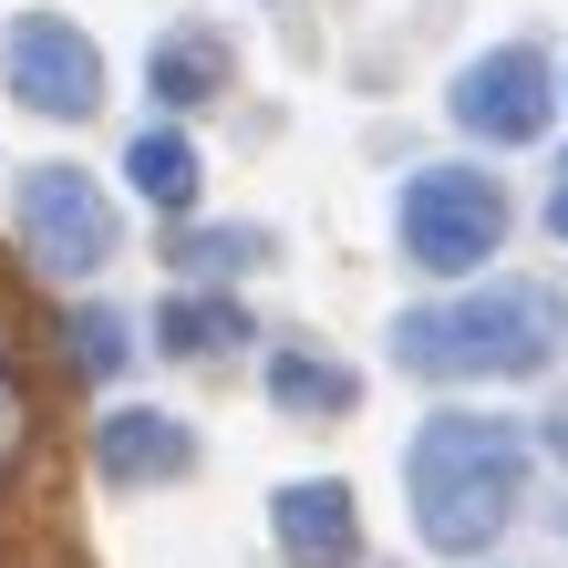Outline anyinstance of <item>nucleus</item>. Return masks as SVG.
Wrapping results in <instances>:
<instances>
[{"mask_svg":"<svg viewBox=\"0 0 568 568\" xmlns=\"http://www.w3.org/2000/svg\"><path fill=\"white\" fill-rule=\"evenodd\" d=\"M517 486H527V434L507 414H434V424H414L404 496H414L424 548L476 558L496 527L517 517Z\"/></svg>","mask_w":568,"mask_h":568,"instance_id":"nucleus-1","label":"nucleus"},{"mask_svg":"<svg viewBox=\"0 0 568 568\" xmlns=\"http://www.w3.org/2000/svg\"><path fill=\"white\" fill-rule=\"evenodd\" d=\"M558 342H568V311L538 280H486L476 300H434V311L393 321V352L424 383H476V373L507 383V373H538Z\"/></svg>","mask_w":568,"mask_h":568,"instance_id":"nucleus-2","label":"nucleus"},{"mask_svg":"<svg viewBox=\"0 0 568 568\" xmlns=\"http://www.w3.org/2000/svg\"><path fill=\"white\" fill-rule=\"evenodd\" d=\"M393 227H404V258H414V270L465 280V270H486V258H496V239H507V186L476 176V165H424V176H404Z\"/></svg>","mask_w":568,"mask_h":568,"instance_id":"nucleus-3","label":"nucleus"},{"mask_svg":"<svg viewBox=\"0 0 568 568\" xmlns=\"http://www.w3.org/2000/svg\"><path fill=\"white\" fill-rule=\"evenodd\" d=\"M21 248L42 258L52 280H93L114 258V196L83 176V165H31L21 176Z\"/></svg>","mask_w":568,"mask_h":568,"instance_id":"nucleus-4","label":"nucleus"},{"mask_svg":"<svg viewBox=\"0 0 568 568\" xmlns=\"http://www.w3.org/2000/svg\"><path fill=\"white\" fill-rule=\"evenodd\" d=\"M548 104H558V73H548V52H486V62H465L455 73V124L465 135H486V145H527V135H548Z\"/></svg>","mask_w":568,"mask_h":568,"instance_id":"nucleus-5","label":"nucleus"},{"mask_svg":"<svg viewBox=\"0 0 568 568\" xmlns=\"http://www.w3.org/2000/svg\"><path fill=\"white\" fill-rule=\"evenodd\" d=\"M0 62H11V93L31 114H93V104H104V52H93L73 21H52V11L11 21Z\"/></svg>","mask_w":568,"mask_h":568,"instance_id":"nucleus-6","label":"nucleus"},{"mask_svg":"<svg viewBox=\"0 0 568 568\" xmlns=\"http://www.w3.org/2000/svg\"><path fill=\"white\" fill-rule=\"evenodd\" d=\"M93 465H104V486H155V476H186V465H196V434L176 414L124 404V414L93 424Z\"/></svg>","mask_w":568,"mask_h":568,"instance_id":"nucleus-7","label":"nucleus"},{"mask_svg":"<svg viewBox=\"0 0 568 568\" xmlns=\"http://www.w3.org/2000/svg\"><path fill=\"white\" fill-rule=\"evenodd\" d=\"M270 527H280V548H290V568H352L362 558V517H352V486H280V507H270Z\"/></svg>","mask_w":568,"mask_h":568,"instance_id":"nucleus-8","label":"nucleus"},{"mask_svg":"<svg viewBox=\"0 0 568 568\" xmlns=\"http://www.w3.org/2000/svg\"><path fill=\"white\" fill-rule=\"evenodd\" d=\"M145 83H155V104H207V93H227V42L217 31H165L145 52Z\"/></svg>","mask_w":568,"mask_h":568,"instance_id":"nucleus-9","label":"nucleus"},{"mask_svg":"<svg viewBox=\"0 0 568 568\" xmlns=\"http://www.w3.org/2000/svg\"><path fill=\"white\" fill-rule=\"evenodd\" d=\"M124 176H135V196H145V207H165V217L196 207V145L176 135V124H145V135L124 145Z\"/></svg>","mask_w":568,"mask_h":568,"instance_id":"nucleus-10","label":"nucleus"},{"mask_svg":"<svg viewBox=\"0 0 568 568\" xmlns=\"http://www.w3.org/2000/svg\"><path fill=\"white\" fill-rule=\"evenodd\" d=\"M270 404L280 414H352L362 404V373L331 362V352H280L270 362Z\"/></svg>","mask_w":568,"mask_h":568,"instance_id":"nucleus-11","label":"nucleus"},{"mask_svg":"<svg viewBox=\"0 0 568 568\" xmlns=\"http://www.w3.org/2000/svg\"><path fill=\"white\" fill-rule=\"evenodd\" d=\"M165 352H227V342H248V321H239V300H165Z\"/></svg>","mask_w":568,"mask_h":568,"instance_id":"nucleus-12","label":"nucleus"},{"mask_svg":"<svg viewBox=\"0 0 568 568\" xmlns=\"http://www.w3.org/2000/svg\"><path fill=\"white\" fill-rule=\"evenodd\" d=\"M124 352H135V331H124L114 311H83V321H73V362H83L93 383H114V373H124Z\"/></svg>","mask_w":568,"mask_h":568,"instance_id":"nucleus-13","label":"nucleus"},{"mask_svg":"<svg viewBox=\"0 0 568 568\" xmlns=\"http://www.w3.org/2000/svg\"><path fill=\"white\" fill-rule=\"evenodd\" d=\"M258 248H270V239H258V227H196V239H186L176 258H186V270H248Z\"/></svg>","mask_w":568,"mask_h":568,"instance_id":"nucleus-14","label":"nucleus"},{"mask_svg":"<svg viewBox=\"0 0 568 568\" xmlns=\"http://www.w3.org/2000/svg\"><path fill=\"white\" fill-rule=\"evenodd\" d=\"M11 434H21V383H11V352H0V455H11Z\"/></svg>","mask_w":568,"mask_h":568,"instance_id":"nucleus-15","label":"nucleus"},{"mask_svg":"<svg viewBox=\"0 0 568 568\" xmlns=\"http://www.w3.org/2000/svg\"><path fill=\"white\" fill-rule=\"evenodd\" d=\"M548 227L568 239V165H558V186H548Z\"/></svg>","mask_w":568,"mask_h":568,"instance_id":"nucleus-16","label":"nucleus"}]
</instances>
